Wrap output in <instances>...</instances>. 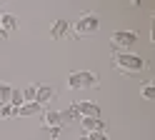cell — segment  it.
<instances>
[{
	"instance_id": "cell-16",
	"label": "cell",
	"mask_w": 155,
	"mask_h": 140,
	"mask_svg": "<svg viewBox=\"0 0 155 140\" xmlns=\"http://www.w3.org/2000/svg\"><path fill=\"white\" fill-rule=\"evenodd\" d=\"M140 95H143L145 100H155V83H145V85L140 88Z\"/></svg>"
},
{
	"instance_id": "cell-20",
	"label": "cell",
	"mask_w": 155,
	"mask_h": 140,
	"mask_svg": "<svg viewBox=\"0 0 155 140\" xmlns=\"http://www.w3.org/2000/svg\"><path fill=\"white\" fill-rule=\"evenodd\" d=\"M75 140H88V135H80V138H75Z\"/></svg>"
},
{
	"instance_id": "cell-18",
	"label": "cell",
	"mask_w": 155,
	"mask_h": 140,
	"mask_svg": "<svg viewBox=\"0 0 155 140\" xmlns=\"http://www.w3.org/2000/svg\"><path fill=\"white\" fill-rule=\"evenodd\" d=\"M88 140H108L105 133H88Z\"/></svg>"
},
{
	"instance_id": "cell-19",
	"label": "cell",
	"mask_w": 155,
	"mask_h": 140,
	"mask_svg": "<svg viewBox=\"0 0 155 140\" xmlns=\"http://www.w3.org/2000/svg\"><path fill=\"white\" fill-rule=\"evenodd\" d=\"M60 130H63V128H50V138L58 140V138H60Z\"/></svg>"
},
{
	"instance_id": "cell-10",
	"label": "cell",
	"mask_w": 155,
	"mask_h": 140,
	"mask_svg": "<svg viewBox=\"0 0 155 140\" xmlns=\"http://www.w3.org/2000/svg\"><path fill=\"white\" fill-rule=\"evenodd\" d=\"M38 113H43V105H38V103H23L20 108H18V115L20 118H33Z\"/></svg>"
},
{
	"instance_id": "cell-3",
	"label": "cell",
	"mask_w": 155,
	"mask_h": 140,
	"mask_svg": "<svg viewBox=\"0 0 155 140\" xmlns=\"http://www.w3.org/2000/svg\"><path fill=\"white\" fill-rule=\"evenodd\" d=\"M68 85H70V90L93 88V85H98V75L90 73V70H75V73L68 75Z\"/></svg>"
},
{
	"instance_id": "cell-12",
	"label": "cell",
	"mask_w": 155,
	"mask_h": 140,
	"mask_svg": "<svg viewBox=\"0 0 155 140\" xmlns=\"http://www.w3.org/2000/svg\"><path fill=\"white\" fill-rule=\"evenodd\" d=\"M10 95H13V85L10 83H0V105L10 103Z\"/></svg>"
},
{
	"instance_id": "cell-1",
	"label": "cell",
	"mask_w": 155,
	"mask_h": 140,
	"mask_svg": "<svg viewBox=\"0 0 155 140\" xmlns=\"http://www.w3.org/2000/svg\"><path fill=\"white\" fill-rule=\"evenodd\" d=\"M113 63L120 73H130V75H138V73L145 70V60L140 55H133V53H115Z\"/></svg>"
},
{
	"instance_id": "cell-2",
	"label": "cell",
	"mask_w": 155,
	"mask_h": 140,
	"mask_svg": "<svg viewBox=\"0 0 155 140\" xmlns=\"http://www.w3.org/2000/svg\"><path fill=\"white\" fill-rule=\"evenodd\" d=\"M98 28H100L98 15H83V18L70 28V30H75V33H70V38H73V40H80V38H85V35H93Z\"/></svg>"
},
{
	"instance_id": "cell-5",
	"label": "cell",
	"mask_w": 155,
	"mask_h": 140,
	"mask_svg": "<svg viewBox=\"0 0 155 140\" xmlns=\"http://www.w3.org/2000/svg\"><path fill=\"white\" fill-rule=\"evenodd\" d=\"M73 105L80 113V118H100V105L93 103V100H80V103H73Z\"/></svg>"
},
{
	"instance_id": "cell-11",
	"label": "cell",
	"mask_w": 155,
	"mask_h": 140,
	"mask_svg": "<svg viewBox=\"0 0 155 140\" xmlns=\"http://www.w3.org/2000/svg\"><path fill=\"white\" fill-rule=\"evenodd\" d=\"M18 25H20V20H18L13 13H3V20H0V30L10 33V30H18Z\"/></svg>"
},
{
	"instance_id": "cell-14",
	"label": "cell",
	"mask_w": 155,
	"mask_h": 140,
	"mask_svg": "<svg viewBox=\"0 0 155 140\" xmlns=\"http://www.w3.org/2000/svg\"><path fill=\"white\" fill-rule=\"evenodd\" d=\"M15 115H18V108H13L10 103L0 105V118H3V120H10V118H15Z\"/></svg>"
},
{
	"instance_id": "cell-17",
	"label": "cell",
	"mask_w": 155,
	"mask_h": 140,
	"mask_svg": "<svg viewBox=\"0 0 155 140\" xmlns=\"http://www.w3.org/2000/svg\"><path fill=\"white\" fill-rule=\"evenodd\" d=\"M23 103H25V98H23V90L13 88V95H10V105H13V108H20Z\"/></svg>"
},
{
	"instance_id": "cell-6",
	"label": "cell",
	"mask_w": 155,
	"mask_h": 140,
	"mask_svg": "<svg viewBox=\"0 0 155 140\" xmlns=\"http://www.w3.org/2000/svg\"><path fill=\"white\" fill-rule=\"evenodd\" d=\"M70 23L68 20H55V23L50 25V38L53 40H63V38H70Z\"/></svg>"
},
{
	"instance_id": "cell-13",
	"label": "cell",
	"mask_w": 155,
	"mask_h": 140,
	"mask_svg": "<svg viewBox=\"0 0 155 140\" xmlns=\"http://www.w3.org/2000/svg\"><path fill=\"white\" fill-rule=\"evenodd\" d=\"M60 115H63V125H65V123H73V120H80V113L75 110V105H70L68 110H63Z\"/></svg>"
},
{
	"instance_id": "cell-4",
	"label": "cell",
	"mask_w": 155,
	"mask_h": 140,
	"mask_svg": "<svg viewBox=\"0 0 155 140\" xmlns=\"http://www.w3.org/2000/svg\"><path fill=\"white\" fill-rule=\"evenodd\" d=\"M110 43L115 48V53H128V48H133L138 43V33L135 30H115Z\"/></svg>"
},
{
	"instance_id": "cell-7",
	"label": "cell",
	"mask_w": 155,
	"mask_h": 140,
	"mask_svg": "<svg viewBox=\"0 0 155 140\" xmlns=\"http://www.w3.org/2000/svg\"><path fill=\"white\" fill-rule=\"evenodd\" d=\"M80 123H83L85 135L88 133H105V123L100 118H80Z\"/></svg>"
},
{
	"instance_id": "cell-21",
	"label": "cell",
	"mask_w": 155,
	"mask_h": 140,
	"mask_svg": "<svg viewBox=\"0 0 155 140\" xmlns=\"http://www.w3.org/2000/svg\"><path fill=\"white\" fill-rule=\"evenodd\" d=\"M0 20H3V10H0Z\"/></svg>"
},
{
	"instance_id": "cell-9",
	"label": "cell",
	"mask_w": 155,
	"mask_h": 140,
	"mask_svg": "<svg viewBox=\"0 0 155 140\" xmlns=\"http://www.w3.org/2000/svg\"><path fill=\"white\" fill-rule=\"evenodd\" d=\"M43 123H45L48 128H63L60 110H43Z\"/></svg>"
},
{
	"instance_id": "cell-15",
	"label": "cell",
	"mask_w": 155,
	"mask_h": 140,
	"mask_svg": "<svg viewBox=\"0 0 155 140\" xmlns=\"http://www.w3.org/2000/svg\"><path fill=\"white\" fill-rule=\"evenodd\" d=\"M35 93H38V85H35V83L25 85V88H23V98H25V103H35Z\"/></svg>"
},
{
	"instance_id": "cell-8",
	"label": "cell",
	"mask_w": 155,
	"mask_h": 140,
	"mask_svg": "<svg viewBox=\"0 0 155 140\" xmlns=\"http://www.w3.org/2000/svg\"><path fill=\"white\" fill-rule=\"evenodd\" d=\"M53 98H55V88L53 85H38V93H35V103L38 105H48Z\"/></svg>"
}]
</instances>
